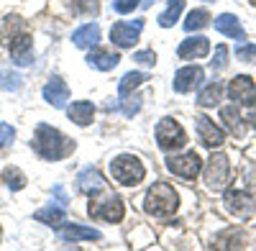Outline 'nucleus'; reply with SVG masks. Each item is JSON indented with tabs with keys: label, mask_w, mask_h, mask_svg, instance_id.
Segmentation results:
<instances>
[{
	"label": "nucleus",
	"mask_w": 256,
	"mask_h": 251,
	"mask_svg": "<svg viewBox=\"0 0 256 251\" xmlns=\"http://www.w3.org/2000/svg\"><path fill=\"white\" fill-rule=\"evenodd\" d=\"M226 208L230 216H236L238 220H248L256 210V202L246 190H228L226 192Z\"/></svg>",
	"instance_id": "obj_9"
},
{
	"label": "nucleus",
	"mask_w": 256,
	"mask_h": 251,
	"mask_svg": "<svg viewBox=\"0 0 256 251\" xmlns=\"http://www.w3.org/2000/svg\"><path fill=\"white\" fill-rule=\"evenodd\" d=\"M236 59L248 62V64H256V46H254V44H241V46L236 49Z\"/></svg>",
	"instance_id": "obj_30"
},
{
	"label": "nucleus",
	"mask_w": 256,
	"mask_h": 251,
	"mask_svg": "<svg viewBox=\"0 0 256 251\" xmlns=\"http://www.w3.org/2000/svg\"><path fill=\"white\" fill-rule=\"evenodd\" d=\"M120 100H123V113H126V116H134V113H138V108H141V100H138L136 95H134V98H128V95H126V98H120Z\"/></svg>",
	"instance_id": "obj_34"
},
{
	"label": "nucleus",
	"mask_w": 256,
	"mask_h": 251,
	"mask_svg": "<svg viewBox=\"0 0 256 251\" xmlns=\"http://www.w3.org/2000/svg\"><path fill=\"white\" fill-rule=\"evenodd\" d=\"M220 118L226 120V126H228V131L230 134H236V136H244V118H241V113H238V108L236 106H226V108H220Z\"/></svg>",
	"instance_id": "obj_22"
},
{
	"label": "nucleus",
	"mask_w": 256,
	"mask_h": 251,
	"mask_svg": "<svg viewBox=\"0 0 256 251\" xmlns=\"http://www.w3.org/2000/svg\"><path fill=\"white\" fill-rule=\"evenodd\" d=\"M77 8L84 13V16H95L98 13V0H74Z\"/></svg>",
	"instance_id": "obj_36"
},
{
	"label": "nucleus",
	"mask_w": 256,
	"mask_h": 251,
	"mask_svg": "<svg viewBox=\"0 0 256 251\" xmlns=\"http://www.w3.org/2000/svg\"><path fill=\"white\" fill-rule=\"evenodd\" d=\"M34 149L38 152V156H44L49 162H56V159L70 156L74 152V144L62 131L52 128V126H46V123H38L36 136H34Z\"/></svg>",
	"instance_id": "obj_1"
},
{
	"label": "nucleus",
	"mask_w": 256,
	"mask_h": 251,
	"mask_svg": "<svg viewBox=\"0 0 256 251\" xmlns=\"http://www.w3.org/2000/svg\"><path fill=\"white\" fill-rule=\"evenodd\" d=\"M210 24V13L208 10H192L190 16H187V20H184V28L187 31H200V28H205Z\"/></svg>",
	"instance_id": "obj_27"
},
{
	"label": "nucleus",
	"mask_w": 256,
	"mask_h": 251,
	"mask_svg": "<svg viewBox=\"0 0 256 251\" xmlns=\"http://www.w3.org/2000/svg\"><path fill=\"white\" fill-rule=\"evenodd\" d=\"M210 67L216 70V72H220V70H226V67H228V49H226L223 44H220V46H216V56H212Z\"/></svg>",
	"instance_id": "obj_29"
},
{
	"label": "nucleus",
	"mask_w": 256,
	"mask_h": 251,
	"mask_svg": "<svg viewBox=\"0 0 256 251\" xmlns=\"http://www.w3.org/2000/svg\"><path fill=\"white\" fill-rule=\"evenodd\" d=\"M44 100L49 102V106H54V108H64V106H67V100H70L67 82H64L62 77H52L46 82V88H44Z\"/></svg>",
	"instance_id": "obj_13"
},
{
	"label": "nucleus",
	"mask_w": 256,
	"mask_h": 251,
	"mask_svg": "<svg viewBox=\"0 0 256 251\" xmlns=\"http://www.w3.org/2000/svg\"><path fill=\"white\" fill-rule=\"evenodd\" d=\"M62 238L64 241H98L100 234L95 231V228H88V226H67V228H62Z\"/></svg>",
	"instance_id": "obj_21"
},
{
	"label": "nucleus",
	"mask_w": 256,
	"mask_h": 251,
	"mask_svg": "<svg viewBox=\"0 0 256 251\" xmlns=\"http://www.w3.org/2000/svg\"><path fill=\"white\" fill-rule=\"evenodd\" d=\"M64 208L62 205H49V208H41V210H36V220H41V223H46V226H54V228H59L62 223H64Z\"/></svg>",
	"instance_id": "obj_23"
},
{
	"label": "nucleus",
	"mask_w": 256,
	"mask_h": 251,
	"mask_svg": "<svg viewBox=\"0 0 256 251\" xmlns=\"http://www.w3.org/2000/svg\"><path fill=\"white\" fill-rule=\"evenodd\" d=\"M205 3H208V0H205Z\"/></svg>",
	"instance_id": "obj_38"
},
{
	"label": "nucleus",
	"mask_w": 256,
	"mask_h": 251,
	"mask_svg": "<svg viewBox=\"0 0 256 251\" xmlns=\"http://www.w3.org/2000/svg\"><path fill=\"white\" fill-rule=\"evenodd\" d=\"M10 54H13V62L16 64H31V36L28 34H16L13 38H10Z\"/></svg>",
	"instance_id": "obj_15"
},
{
	"label": "nucleus",
	"mask_w": 256,
	"mask_h": 251,
	"mask_svg": "<svg viewBox=\"0 0 256 251\" xmlns=\"http://www.w3.org/2000/svg\"><path fill=\"white\" fill-rule=\"evenodd\" d=\"M156 141L164 152H174V149H182L187 144V134L174 118H162L159 126H156Z\"/></svg>",
	"instance_id": "obj_6"
},
{
	"label": "nucleus",
	"mask_w": 256,
	"mask_h": 251,
	"mask_svg": "<svg viewBox=\"0 0 256 251\" xmlns=\"http://www.w3.org/2000/svg\"><path fill=\"white\" fill-rule=\"evenodd\" d=\"M3 180H6V184L10 187V190H24V184H26V174L18 172L16 166H10V170L3 172Z\"/></svg>",
	"instance_id": "obj_28"
},
{
	"label": "nucleus",
	"mask_w": 256,
	"mask_h": 251,
	"mask_svg": "<svg viewBox=\"0 0 256 251\" xmlns=\"http://www.w3.org/2000/svg\"><path fill=\"white\" fill-rule=\"evenodd\" d=\"M141 31H144L141 18L138 20H120V24H113V28H110V41L120 49H131L138 41Z\"/></svg>",
	"instance_id": "obj_8"
},
{
	"label": "nucleus",
	"mask_w": 256,
	"mask_h": 251,
	"mask_svg": "<svg viewBox=\"0 0 256 251\" xmlns=\"http://www.w3.org/2000/svg\"><path fill=\"white\" fill-rule=\"evenodd\" d=\"M220 92H223L220 82H210V85H205V88H202V92H200L198 102H200L202 108H212V106H218V102H220Z\"/></svg>",
	"instance_id": "obj_25"
},
{
	"label": "nucleus",
	"mask_w": 256,
	"mask_h": 251,
	"mask_svg": "<svg viewBox=\"0 0 256 251\" xmlns=\"http://www.w3.org/2000/svg\"><path fill=\"white\" fill-rule=\"evenodd\" d=\"M146 80H148V74H144V72H128V74L120 80V85H118V95H120V98L131 95L138 85H144Z\"/></svg>",
	"instance_id": "obj_24"
},
{
	"label": "nucleus",
	"mask_w": 256,
	"mask_h": 251,
	"mask_svg": "<svg viewBox=\"0 0 256 251\" xmlns=\"http://www.w3.org/2000/svg\"><path fill=\"white\" fill-rule=\"evenodd\" d=\"M90 216L98 218V220H108V223H120L123 216H126V208H123V200L113 192L108 195H100L98 192L92 195L90 200Z\"/></svg>",
	"instance_id": "obj_4"
},
{
	"label": "nucleus",
	"mask_w": 256,
	"mask_h": 251,
	"mask_svg": "<svg viewBox=\"0 0 256 251\" xmlns=\"http://www.w3.org/2000/svg\"><path fill=\"white\" fill-rule=\"evenodd\" d=\"M251 126H254V131H256V113H254V118H251Z\"/></svg>",
	"instance_id": "obj_37"
},
{
	"label": "nucleus",
	"mask_w": 256,
	"mask_h": 251,
	"mask_svg": "<svg viewBox=\"0 0 256 251\" xmlns=\"http://www.w3.org/2000/svg\"><path fill=\"white\" fill-rule=\"evenodd\" d=\"M72 41H74V46H80V49H92V46H98V41H100V28H98V24H84V26H80V28L72 34Z\"/></svg>",
	"instance_id": "obj_18"
},
{
	"label": "nucleus",
	"mask_w": 256,
	"mask_h": 251,
	"mask_svg": "<svg viewBox=\"0 0 256 251\" xmlns=\"http://www.w3.org/2000/svg\"><path fill=\"white\" fill-rule=\"evenodd\" d=\"M228 177H230V162H228V156L212 152V156L205 164V184H208V190L220 192L223 187L228 184Z\"/></svg>",
	"instance_id": "obj_5"
},
{
	"label": "nucleus",
	"mask_w": 256,
	"mask_h": 251,
	"mask_svg": "<svg viewBox=\"0 0 256 251\" xmlns=\"http://www.w3.org/2000/svg\"><path fill=\"white\" fill-rule=\"evenodd\" d=\"M110 174H113L116 182H120L126 187H136L138 182H144L146 170L134 154H120L110 162Z\"/></svg>",
	"instance_id": "obj_3"
},
{
	"label": "nucleus",
	"mask_w": 256,
	"mask_h": 251,
	"mask_svg": "<svg viewBox=\"0 0 256 251\" xmlns=\"http://www.w3.org/2000/svg\"><path fill=\"white\" fill-rule=\"evenodd\" d=\"M182 8H184V0H169V8L159 16V26H164V28L174 26L177 18H180V13H182Z\"/></svg>",
	"instance_id": "obj_26"
},
{
	"label": "nucleus",
	"mask_w": 256,
	"mask_h": 251,
	"mask_svg": "<svg viewBox=\"0 0 256 251\" xmlns=\"http://www.w3.org/2000/svg\"><path fill=\"white\" fill-rule=\"evenodd\" d=\"M202 80H205V72H202V67H198V64H190V67H182V70H177V74H174V90L177 92H192L195 88H200L202 85Z\"/></svg>",
	"instance_id": "obj_12"
},
{
	"label": "nucleus",
	"mask_w": 256,
	"mask_h": 251,
	"mask_svg": "<svg viewBox=\"0 0 256 251\" xmlns=\"http://www.w3.org/2000/svg\"><path fill=\"white\" fill-rule=\"evenodd\" d=\"M208 52H210V41L205 38V36H195V38H184L182 44H180V49H177V56L180 59H202V56H208Z\"/></svg>",
	"instance_id": "obj_14"
},
{
	"label": "nucleus",
	"mask_w": 256,
	"mask_h": 251,
	"mask_svg": "<svg viewBox=\"0 0 256 251\" xmlns=\"http://www.w3.org/2000/svg\"><path fill=\"white\" fill-rule=\"evenodd\" d=\"M134 59L138 62V64H146V67H154L156 64V54L154 52H136Z\"/></svg>",
	"instance_id": "obj_35"
},
{
	"label": "nucleus",
	"mask_w": 256,
	"mask_h": 251,
	"mask_svg": "<svg viewBox=\"0 0 256 251\" xmlns=\"http://www.w3.org/2000/svg\"><path fill=\"white\" fill-rule=\"evenodd\" d=\"M118 62H120V56H118L116 52H110V49H98V46H92V52L88 54V64L95 67V70H100V72L113 70Z\"/></svg>",
	"instance_id": "obj_16"
},
{
	"label": "nucleus",
	"mask_w": 256,
	"mask_h": 251,
	"mask_svg": "<svg viewBox=\"0 0 256 251\" xmlns=\"http://www.w3.org/2000/svg\"><path fill=\"white\" fill-rule=\"evenodd\" d=\"M16 138V131H13V126L8 123H0V149H6V146H10Z\"/></svg>",
	"instance_id": "obj_32"
},
{
	"label": "nucleus",
	"mask_w": 256,
	"mask_h": 251,
	"mask_svg": "<svg viewBox=\"0 0 256 251\" xmlns=\"http://www.w3.org/2000/svg\"><path fill=\"white\" fill-rule=\"evenodd\" d=\"M67 116L77 126H90L92 118H95V106L90 100H77V102H72V106L67 108Z\"/></svg>",
	"instance_id": "obj_19"
},
{
	"label": "nucleus",
	"mask_w": 256,
	"mask_h": 251,
	"mask_svg": "<svg viewBox=\"0 0 256 251\" xmlns=\"http://www.w3.org/2000/svg\"><path fill=\"white\" fill-rule=\"evenodd\" d=\"M228 95L233 102H238L244 108H256V82L248 74H238L230 80L228 85Z\"/></svg>",
	"instance_id": "obj_7"
},
{
	"label": "nucleus",
	"mask_w": 256,
	"mask_h": 251,
	"mask_svg": "<svg viewBox=\"0 0 256 251\" xmlns=\"http://www.w3.org/2000/svg\"><path fill=\"white\" fill-rule=\"evenodd\" d=\"M166 170L177 174V177H184V180H195L200 174V156L198 152H187V154H180V156H169L166 159Z\"/></svg>",
	"instance_id": "obj_10"
},
{
	"label": "nucleus",
	"mask_w": 256,
	"mask_h": 251,
	"mask_svg": "<svg viewBox=\"0 0 256 251\" xmlns=\"http://www.w3.org/2000/svg\"><path fill=\"white\" fill-rule=\"evenodd\" d=\"M0 88L18 90V88H20V77H18V74H10V72H0Z\"/></svg>",
	"instance_id": "obj_31"
},
{
	"label": "nucleus",
	"mask_w": 256,
	"mask_h": 251,
	"mask_svg": "<svg viewBox=\"0 0 256 251\" xmlns=\"http://www.w3.org/2000/svg\"><path fill=\"white\" fill-rule=\"evenodd\" d=\"M77 184H80V190H82V192H90V195L105 190V180H102V174H100L98 170H92V166H88L84 172H80Z\"/></svg>",
	"instance_id": "obj_20"
},
{
	"label": "nucleus",
	"mask_w": 256,
	"mask_h": 251,
	"mask_svg": "<svg viewBox=\"0 0 256 251\" xmlns=\"http://www.w3.org/2000/svg\"><path fill=\"white\" fill-rule=\"evenodd\" d=\"M216 31H220L228 38H236V41L246 38V31L241 28V20L236 16H230V13H223V16L216 18Z\"/></svg>",
	"instance_id": "obj_17"
},
{
	"label": "nucleus",
	"mask_w": 256,
	"mask_h": 251,
	"mask_svg": "<svg viewBox=\"0 0 256 251\" xmlns=\"http://www.w3.org/2000/svg\"><path fill=\"white\" fill-rule=\"evenodd\" d=\"M195 128H198V136H200L202 146H208V149H218V146L226 141L223 128L212 123L208 116H198V118H195Z\"/></svg>",
	"instance_id": "obj_11"
},
{
	"label": "nucleus",
	"mask_w": 256,
	"mask_h": 251,
	"mask_svg": "<svg viewBox=\"0 0 256 251\" xmlns=\"http://www.w3.org/2000/svg\"><path fill=\"white\" fill-rule=\"evenodd\" d=\"M141 6V0H113L116 13H134V8Z\"/></svg>",
	"instance_id": "obj_33"
},
{
	"label": "nucleus",
	"mask_w": 256,
	"mask_h": 251,
	"mask_svg": "<svg viewBox=\"0 0 256 251\" xmlns=\"http://www.w3.org/2000/svg\"><path fill=\"white\" fill-rule=\"evenodd\" d=\"M180 208V195L174 192L172 184L166 182H156L148 187V192L144 198V210L154 218H169L174 216Z\"/></svg>",
	"instance_id": "obj_2"
}]
</instances>
